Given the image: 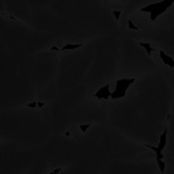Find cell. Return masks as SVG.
<instances>
[{"mask_svg":"<svg viewBox=\"0 0 174 174\" xmlns=\"http://www.w3.org/2000/svg\"><path fill=\"white\" fill-rule=\"evenodd\" d=\"M157 163H158V166H159V170H160V173H164V170H166V164H164L163 162V159H158L157 160Z\"/></svg>","mask_w":174,"mask_h":174,"instance_id":"obj_8","label":"cell"},{"mask_svg":"<svg viewBox=\"0 0 174 174\" xmlns=\"http://www.w3.org/2000/svg\"><path fill=\"white\" fill-rule=\"evenodd\" d=\"M3 17L4 18H7V19H12V21H18L17 18L14 17V15H10V14H3Z\"/></svg>","mask_w":174,"mask_h":174,"instance_id":"obj_14","label":"cell"},{"mask_svg":"<svg viewBox=\"0 0 174 174\" xmlns=\"http://www.w3.org/2000/svg\"><path fill=\"white\" fill-rule=\"evenodd\" d=\"M91 128V124H88V122H87V124H80V125H79V129H80V132H83V133H84V132H87V129H90Z\"/></svg>","mask_w":174,"mask_h":174,"instance_id":"obj_9","label":"cell"},{"mask_svg":"<svg viewBox=\"0 0 174 174\" xmlns=\"http://www.w3.org/2000/svg\"><path fill=\"white\" fill-rule=\"evenodd\" d=\"M45 105H46V103H45V102H41V101H38V102H37V107H38V109H41V107H44Z\"/></svg>","mask_w":174,"mask_h":174,"instance_id":"obj_16","label":"cell"},{"mask_svg":"<svg viewBox=\"0 0 174 174\" xmlns=\"http://www.w3.org/2000/svg\"><path fill=\"white\" fill-rule=\"evenodd\" d=\"M79 48H83V44H65L60 48V52H67V50H74Z\"/></svg>","mask_w":174,"mask_h":174,"instance_id":"obj_6","label":"cell"},{"mask_svg":"<svg viewBox=\"0 0 174 174\" xmlns=\"http://www.w3.org/2000/svg\"><path fill=\"white\" fill-rule=\"evenodd\" d=\"M63 172V167H57V169H55V170H52V172H49L48 174H59V173H61Z\"/></svg>","mask_w":174,"mask_h":174,"instance_id":"obj_13","label":"cell"},{"mask_svg":"<svg viewBox=\"0 0 174 174\" xmlns=\"http://www.w3.org/2000/svg\"><path fill=\"white\" fill-rule=\"evenodd\" d=\"M166 143H167V128L162 132V135H160V137H159V143H158L157 148H155V151H154L155 155H157V160L163 159V148H164V145H166Z\"/></svg>","mask_w":174,"mask_h":174,"instance_id":"obj_3","label":"cell"},{"mask_svg":"<svg viewBox=\"0 0 174 174\" xmlns=\"http://www.w3.org/2000/svg\"><path fill=\"white\" fill-rule=\"evenodd\" d=\"M139 45H140L141 48H144V49H145L147 55H153V50H154V48L150 45V44H147V42H139Z\"/></svg>","mask_w":174,"mask_h":174,"instance_id":"obj_7","label":"cell"},{"mask_svg":"<svg viewBox=\"0 0 174 174\" xmlns=\"http://www.w3.org/2000/svg\"><path fill=\"white\" fill-rule=\"evenodd\" d=\"M49 50H50V52H60V48H57V46L55 45V46H50Z\"/></svg>","mask_w":174,"mask_h":174,"instance_id":"obj_15","label":"cell"},{"mask_svg":"<svg viewBox=\"0 0 174 174\" xmlns=\"http://www.w3.org/2000/svg\"><path fill=\"white\" fill-rule=\"evenodd\" d=\"M26 106H27V107H30V109H37V102H36V101H33V102L26 103Z\"/></svg>","mask_w":174,"mask_h":174,"instance_id":"obj_12","label":"cell"},{"mask_svg":"<svg viewBox=\"0 0 174 174\" xmlns=\"http://www.w3.org/2000/svg\"><path fill=\"white\" fill-rule=\"evenodd\" d=\"M109 87H110L109 84H105L103 87H101L99 90L97 91V93L93 94V98H98V99H109L110 95H112Z\"/></svg>","mask_w":174,"mask_h":174,"instance_id":"obj_4","label":"cell"},{"mask_svg":"<svg viewBox=\"0 0 174 174\" xmlns=\"http://www.w3.org/2000/svg\"><path fill=\"white\" fill-rule=\"evenodd\" d=\"M128 29H131V30H136V31H137V30H139V27L136 26V25H135L132 21H128Z\"/></svg>","mask_w":174,"mask_h":174,"instance_id":"obj_10","label":"cell"},{"mask_svg":"<svg viewBox=\"0 0 174 174\" xmlns=\"http://www.w3.org/2000/svg\"><path fill=\"white\" fill-rule=\"evenodd\" d=\"M136 82L135 78H122V79H118V80L116 82V88L114 91L112 93V95L110 98L112 99H117V98H124L126 95V91H128V88L132 86Z\"/></svg>","mask_w":174,"mask_h":174,"instance_id":"obj_2","label":"cell"},{"mask_svg":"<svg viewBox=\"0 0 174 174\" xmlns=\"http://www.w3.org/2000/svg\"><path fill=\"white\" fill-rule=\"evenodd\" d=\"M159 57H160V60H162L166 65H169L170 68H174V59L170 57L167 53H164L163 50H159Z\"/></svg>","mask_w":174,"mask_h":174,"instance_id":"obj_5","label":"cell"},{"mask_svg":"<svg viewBox=\"0 0 174 174\" xmlns=\"http://www.w3.org/2000/svg\"><path fill=\"white\" fill-rule=\"evenodd\" d=\"M113 15H114L116 21L118 22V21H120V18H121V11H117V10H114V11H113Z\"/></svg>","mask_w":174,"mask_h":174,"instance_id":"obj_11","label":"cell"},{"mask_svg":"<svg viewBox=\"0 0 174 174\" xmlns=\"http://www.w3.org/2000/svg\"><path fill=\"white\" fill-rule=\"evenodd\" d=\"M173 3H174V0H160L158 3H153V4H148L145 7H141L140 11L150 14V19L151 22H154L158 19V17H160V15L169 10Z\"/></svg>","mask_w":174,"mask_h":174,"instance_id":"obj_1","label":"cell"}]
</instances>
